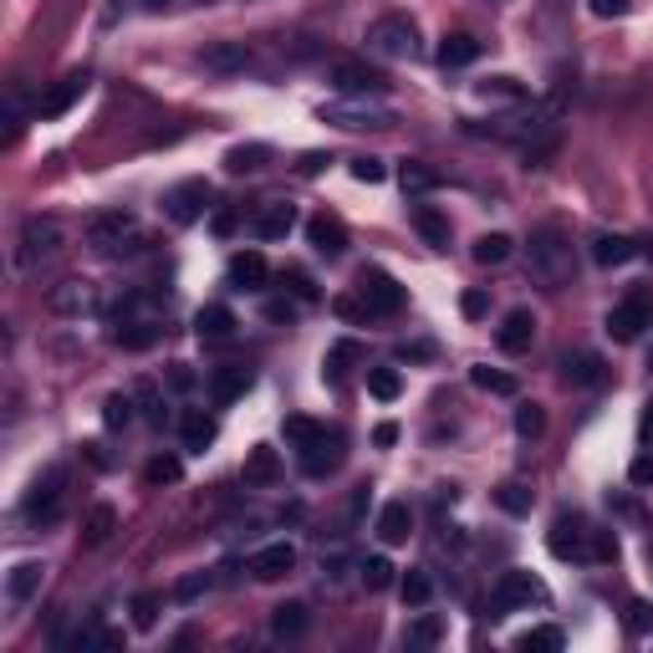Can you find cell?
Masks as SVG:
<instances>
[{
  "label": "cell",
  "instance_id": "cell-20",
  "mask_svg": "<svg viewBox=\"0 0 653 653\" xmlns=\"http://www.w3.org/2000/svg\"><path fill=\"white\" fill-rule=\"evenodd\" d=\"M251 230L261 235V240H286V235L297 230V204H286V200H266L261 210H255Z\"/></svg>",
  "mask_w": 653,
  "mask_h": 653
},
{
  "label": "cell",
  "instance_id": "cell-26",
  "mask_svg": "<svg viewBox=\"0 0 653 653\" xmlns=\"http://www.w3.org/2000/svg\"><path fill=\"white\" fill-rule=\"evenodd\" d=\"M409 531H414V511H409V501H388L384 511H378V541H384V547H403Z\"/></svg>",
  "mask_w": 653,
  "mask_h": 653
},
{
  "label": "cell",
  "instance_id": "cell-44",
  "mask_svg": "<svg viewBox=\"0 0 653 653\" xmlns=\"http://www.w3.org/2000/svg\"><path fill=\"white\" fill-rule=\"evenodd\" d=\"M102 424L108 429H128L134 424V393H113V399L102 403Z\"/></svg>",
  "mask_w": 653,
  "mask_h": 653
},
{
  "label": "cell",
  "instance_id": "cell-25",
  "mask_svg": "<svg viewBox=\"0 0 653 653\" xmlns=\"http://www.w3.org/2000/svg\"><path fill=\"white\" fill-rule=\"evenodd\" d=\"M194 332H200V342H210V348L230 342L235 337V312L230 306H219V302L200 306V312H194Z\"/></svg>",
  "mask_w": 653,
  "mask_h": 653
},
{
  "label": "cell",
  "instance_id": "cell-9",
  "mask_svg": "<svg viewBox=\"0 0 653 653\" xmlns=\"http://www.w3.org/2000/svg\"><path fill=\"white\" fill-rule=\"evenodd\" d=\"M87 246L98 255H123L138 246V219L128 215V210H108V215H98L92 225H87Z\"/></svg>",
  "mask_w": 653,
  "mask_h": 653
},
{
  "label": "cell",
  "instance_id": "cell-12",
  "mask_svg": "<svg viewBox=\"0 0 653 653\" xmlns=\"http://www.w3.org/2000/svg\"><path fill=\"white\" fill-rule=\"evenodd\" d=\"M210 204H215V189L204 185V179H185V185H174L164 194V215L174 225H194V219H204Z\"/></svg>",
  "mask_w": 653,
  "mask_h": 653
},
{
  "label": "cell",
  "instance_id": "cell-47",
  "mask_svg": "<svg viewBox=\"0 0 653 653\" xmlns=\"http://www.w3.org/2000/svg\"><path fill=\"white\" fill-rule=\"evenodd\" d=\"M439 633H444V628H439V618H429V613H424V618H414L409 623V649H435L439 643Z\"/></svg>",
  "mask_w": 653,
  "mask_h": 653
},
{
  "label": "cell",
  "instance_id": "cell-58",
  "mask_svg": "<svg viewBox=\"0 0 653 653\" xmlns=\"http://www.w3.org/2000/svg\"><path fill=\"white\" fill-rule=\"evenodd\" d=\"M460 306H465V317H486L490 297H486V291H465V302H460Z\"/></svg>",
  "mask_w": 653,
  "mask_h": 653
},
{
  "label": "cell",
  "instance_id": "cell-10",
  "mask_svg": "<svg viewBox=\"0 0 653 653\" xmlns=\"http://www.w3.org/2000/svg\"><path fill=\"white\" fill-rule=\"evenodd\" d=\"M357 302H363L368 317H393V312H403V286L388 271H363L357 276Z\"/></svg>",
  "mask_w": 653,
  "mask_h": 653
},
{
  "label": "cell",
  "instance_id": "cell-28",
  "mask_svg": "<svg viewBox=\"0 0 653 653\" xmlns=\"http://www.w3.org/2000/svg\"><path fill=\"white\" fill-rule=\"evenodd\" d=\"M215 435H219V424L204 414V409H189L185 419H179V439H185V450L189 454H204L210 444H215Z\"/></svg>",
  "mask_w": 653,
  "mask_h": 653
},
{
  "label": "cell",
  "instance_id": "cell-21",
  "mask_svg": "<svg viewBox=\"0 0 653 653\" xmlns=\"http://www.w3.org/2000/svg\"><path fill=\"white\" fill-rule=\"evenodd\" d=\"M200 67L219 72V77H235V72L251 67V47H246V41H215V47L200 51Z\"/></svg>",
  "mask_w": 653,
  "mask_h": 653
},
{
  "label": "cell",
  "instance_id": "cell-56",
  "mask_svg": "<svg viewBox=\"0 0 653 653\" xmlns=\"http://www.w3.org/2000/svg\"><path fill=\"white\" fill-rule=\"evenodd\" d=\"M587 5H592V16H603V21H623L633 11V0H587Z\"/></svg>",
  "mask_w": 653,
  "mask_h": 653
},
{
  "label": "cell",
  "instance_id": "cell-51",
  "mask_svg": "<svg viewBox=\"0 0 653 653\" xmlns=\"http://www.w3.org/2000/svg\"><path fill=\"white\" fill-rule=\"evenodd\" d=\"M159 607H164L159 592H138L134 598V628H153V623H159Z\"/></svg>",
  "mask_w": 653,
  "mask_h": 653
},
{
  "label": "cell",
  "instance_id": "cell-27",
  "mask_svg": "<svg viewBox=\"0 0 653 653\" xmlns=\"http://www.w3.org/2000/svg\"><path fill=\"white\" fill-rule=\"evenodd\" d=\"M633 255H643V240H633V235H598L592 240V261L598 266H628Z\"/></svg>",
  "mask_w": 653,
  "mask_h": 653
},
{
  "label": "cell",
  "instance_id": "cell-41",
  "mask_svg": "<svg viewBox=\"0 0 653 653\" xmlns=\"http://www.w3.org/2000/svg\"><path fill=\"white\" fill-rule=\"evenodd\" d=\"M469 255H475L480 266H501L505 255H511V235H501V230H495V235H480V240H475V251H469Z\"/></svg>",
  "mask_w": 653,
  "mask_h": 653
},
{
  "label": "cell",
  "instance_id": "cell-63",
  "mask_svg": "<svg viewBox=\"0 0 653 653\" xmlns=\"http://www.w3.org/2000/svg\"><path fill=\"white\" fill-rule=\"evenodd\" d=\"M210 582H215V577H189V582H179V598H200Z\"/></svg>",
  "mask_w": 653,
  "mask_h": 653
},
{
  "label": "cell",
  "instance_id": "cell-19",
  "mask_svg": "<svg viewBox=\"0 0 653 653\" xmlns=\"http://www.w3.org/2000/svg\"><path fill=\"white\" fill-rule=\"evenodd\" d=\"M306 240H312V251L327 255V261H337V255L348 251V225L337 215H312L306 219Z\"/></svg>",
  "mask_w": 653,
  "mask_h": 653
},
{
  "label": "cell",
  "instance_id": "cell-6",
  "mask_svg": "<svg viewBox=\"0 0 653 653\" xmlns=\"http://www.w3.org/2000/svg\"><path fill=\"white\" fill-rule=\"evenodd\" d=\"M322 123L348 128V134H363V128H393L399 117L378 98H337V102H322Z\"/></svg>",
  "mask_w": 653,
  "mask_h": 653
},
{
  "label": "cell",
  "instance_id": "cell-40",
  "mask_svg": "<svg viewBox=\"0 0 653 653\" xmlns=\"http://www.w3.org/2000/svg\"><path fill=\"white\" fill-rule=\"evenodd\" d=\"M516 649H541V653H556V649H567V633L562 628H526V633L516 638Z\"/></svg>",
  "mask_w": 653,
  "mask_h": 653
},
{
  "label": "cell",
  "instance_id": "cell-48",
  "mask_svg": "<svg viewBox=\"0 0 653 653\" xmlns=\"http://www.w3.org/2000/svg\"><path fill=\"white\" fill-rule=\"evenodd\" d=\"M541 429H547V409H541V403H520V409H516V435L520 439H537Z\"/></svg>",
  "mask_w": 653,
  "mask_h": 653
},
{
  "label": "cell",
  "instance_id": "cell-17",
  "mask_svg": "<svg viewBox=\"0 0 653 653\" xmlns=\"http://www.w3.org/2000/svg\"><path fill=\"white\" fill-rule=\"evenodd\" d=\"M255 384V373L246 363H225V368L210 373V403L215 409H230L235 399H246V388Z\"/></svg>",
  "mask_w": 653,
  "mask_h": 653
},
{
  "label": "cell",
  "instance_id": "cell-55",
  "mask_svg": "<svg viewBox=\"0 0 653 653\" xmlns=\"http://www.w3.org/2000/svg\"><path fill=\"white\" fill-rule=\"evenodd\" d=\"M384 159H373V153H357L352 159V179H363V185H384Z\"/></svg>",
  "mask_w": 653,
  "mask_h": 653
},
{
  "label": "cell",
  "instance_id": "cell-59",
  "mask_svg": "<svg viewBox=\"0 0 653 653\" xmlns=\"http://www.w3.org/2000/svg\"><path fill=\"white\" fill-rule=\"evenodd\" d=\"M138 399H143V409H149V419H153V424H164V403H159V393H153L149 384L138 388Z\"/></svg>",
  "mask_w": 653,
  "mask_h": 653
},
{
  "label": "cell",
  "instance_id": "cell-34",
  "mask_svg": "<svg viewBox=\"0 0 653 653\" xmlns=\"http://www.w3.org/2000/svg\"><path fill=\"white\" fill-rule=\"evenodd\" d=\"M399 598H403V607H429V598H435V582H429V572H403V582H399Z\"/></svg>",
  "mask_w": 653,
  "mask_h": 653
},
{
  "label": "cell",
  "instance_id": "cell-13",
  "mask_svg": "<svg viewBox=\"0 0 653 653\" xmlns=\"http://www.w3.org/2000/svg\"><path fill=\"white\" fill-rule=\"evenodd\" d=\"M87 87H92V72H67V77H56L47 98L36 102V123H56L62 113H72V108L87 98Z\"/></svg>",
  "mask_w": 653,
  "mask_h": 653
},
{
  "label": "cell",
  "instance_id": "cell-3",
  "mask_svg": "<svg viewBox=\"0 0 653 653\" xmlns=\"http://www.w3.org/2000/svg\"><path fill=\"white\" fill-rule=\"evenodd\" d=\"M547 547H552V556H562V562H587V567H598V562H613V556H618L613 531L592 526L587 516H556Z\"/></svg>",
  "mask_w": 653,
  "mask_h": 653
},
{
  "label": "cell",
  "instance_id": "cell-2",
  "mask_svg": "<svg viewBox=\"0 0 653 653\" xmlns=\"http://www.w3.org/2000/svg\"><path fill=\"white\" fill-rule=\"evenodd\" d=\"M281 429H286V439H291V450H297V465H302L306 480H327V475L342 469V460H348V439L337 435V429L312 424V419H302V414H291Z\"/></svg>",
  "mask_w": 653,
  "mask_h": 653
},
{
  "label": "cell",
  "instance_id": "cell-52",
  "mask_svg": "<svg viewBox=\"0 0 653 653\" xmlns=\"http://www.w3.org/2000/svg\"><path fill=\"white\" fill-rule=\"evenodd\" d=\"M189 5H210V0H128V11H143V16H164V11H189Z\"/></svg>",
  "mask_w": 653,
  "mask_h": 653
},
{
  "label": "cell",
  "instance_id": "cell-15",
  "mask_svg": "<svg viewBox=\"0 0 653 653\" xmlns=\"http://www.w3.org/2000/svg\"><path fill=\"white\" fill-rule=\"evenodd\" d=\"M47 306L56 312V317H87V312H98V291H92V281H62V286H51V297Z\"/></svg>",
  "mask_w": 653,
  "mask_h": 653
},
{
  "label": "cell",
  "instance_id": "cell-64",
  "mask_svg": "<svg viewBox=\"0 0 653 653\" xmlns=\"http://www.w3.org/2000/svg\"><path fill=\"white\" fill-rule=\"evenodd\" d=\"M215 230H219V235L235 230V215H230V210H219V215H215Z\"/></svg>",
  "mask_w": 653,
  "mask_h": 653
},
{
  "label": "cell",
  "instance_id": "cell-39",
  "mask_svg": "<svg viewBox=\"0 0 653 653\" xmlns=\"http://www.w3.org/2000/svg\"><path fill=\"white\" fill-rule=\"evenodd\" d=\"M113 526H117L113 505H92V516H87V526H83V541L87 547H102V541L113 537Z\"/></svg>",
  "mask_w": 653,
  "mask_h": 653
},
{
  "label": "cell",
  "instance_id": "cell-16",
  "mask_svg": "<svg viewBox=\"0 0 653 653\" xmlns=\"http://www.w3.org/2000/svg\"><path fill=\"white\" fill-rule=\"evenodd\" d=\"M266 281H271V266L261 251L230 255V266H225V286L230 291H266Z\"/></svg>",
  "mask_w": 653,
  "mask_h": 653
},
{
  "label": "cell",
  "instance_id": "cell-43",
  "mask_svg": "<svg viewBox=\"0 0 653 653\" xmlns=\"http://www.w3.org/2000/svg\"><path fill=\"white\" fill-rule=\"evenodd\" d=\"M357 582L368 587V592H384V587L393 582V562H388V556H368V562L357 567Z\"/></svg>",
  "mask_w": 653,
  "mask_h": 653
},
{
  "label": "cell",
  "instance_id": "cell-62",
  "mask_svg": "<svg viewBox=\"0 0 653 653\" xmlns=\"http://www.w3.org/2000/svg\"><path fill=\"white\" fill-rule=\"evenodd\" d=\"M266 317L271 322H291V317H297V306H291V302H266Z\"/></svg>",
  "mask_w": 653,
  "mask_h": 653
},
{
  "label": "cell",
  "instance_id": "cell-22",
  "mask_svg": "<svg viewBox=\"0 0 653 653\" xmlns=\"http://www.w3.org/2000/svg\"><path fill=\"white\" fill-rule=\"evenodd\" d=\"M240 480H246V490H271L276 480H281V454L271 450V444H255V450L246 454Z\"/></svg>",
  "mask_w": 653,
  "mask_h": 653
},
{
  "label": "cell",
  "instance_id": "cell-35",
  "mask_svg": "<svg viewBox=\"0 0 653 653\" xmlns=\"http://www.w3.org/2000/svg\"><path fill=\"white\" fill-rule=\"evenodd\" d=\"M306 623H312V618H306L302 603H281L276 613H271V633H276V638H302Z\"/></svg>",
  "mask_w": 653,
  "mask_h": 653
},
{
  "label": "cell",
  "instance_id": "cell-4",
  "mask_svg": "<svg viewBox=\"0 0 653 653\" xmlns=\"http://www.w3.org/2000/svg\"><path fill=\"white\" fill-rule=\"evenodd\" d=\"M363 41H368V51L373 56H384V62H409V56H419V26H414L409 16H399V11L373 21Z\"/></svg>",
  "mask_w": 653,
  "mask_h": 653
},
{
  "label": "cell",
  "instance_id": "cell-38",
  "mask_svg": "<svg viewBox=\"0 0 653 653\" xmlns=\"http://www.w3.org/2000/svg\"><path fill=\"white\" fill-rule=\"evenodd\" d=\"M469 384L480 388V393H501V399H511V393H516V378H511V373H501V368H486V363H480V368H469Z\"/></svg>",
  "mask_w": 653,
  "mask_h": 653
},
{
  "label": "cell",
  "instance_id": "cell-29",
  "mask_svg": "<svg viewBox=\"0 0 653 653\" xmlns=\"http://www.w3.org/2000/svg\"><path fill=\"white\" fill-rule=\"evenodd\" d=\"M562 373H567V384H577V388H598L607 378L598 352H567V357H562Z\"/></svg>",
  "mask_w": 653,
  "mask_h": 653
},
{
  "label": "cell",
  "instance_id": "cell-32",
  "mask_svg": "<svg viewBox=\"0 0 653 653\" xmlns=\"http://www.w3.org/2000/svg\"><path fill=\"white\" fill-rule=\"evenodd\" d=\"M480 56V41L469 32H454V36H444V47H439V67L444 72H454V67H469Z\"/></svg>",
  "mask_w": 653,
  "mask_h": 653
},
{
  "label": "cell",
  "instance_id": "cell-45",
  "mask_svg": "<svg viewBox=\"0 0 653 653\" xmlns=\"http://www.w3.org/2000/svg\"><path fill=\"white\" fill-rule=\"evenodd\" d=\"M179 475H185V465H179L174 454H159V460H149V465H143V480H149V486H174Z\"/></svg>",
  "mask_w": 653,
  "mask_h": 653
},
{
  "label": "cell",
  "instance_id": "cell-7",
  "mask_svg": "<svg viewBox=\"0 0 653 653\" xmlns=\"http://www.w3.org/2000/svg\"><path fill=\"white\" fill-rule=\"evenodd\" d=\"M541 603H547V582H541L537 572H501V582H495V592H490L495 618L520 613V607H541Z\"/></svg>",
  "mask_w": 653,
  "mask_h": 653
},
{
  "label": "cell",
  "instance_id": "cell-31",
  "mask_svg": "<svg viewBox=\"0 0 653 653\" xmlns=\"http://www.w3.org/2000/svg\"><path fill=\"white\" fill-rule=\"evenodd\" d=\"M414 230H419L435 251H450V219L439 215L435 204H414Z\"/></svg>",
  "mask_w": 653,
  "mask_h": 653
},
{
  "label": "cell",
  "instance_id": "cell-30",
  "mask_svg": "<svg viewBox=\"0 0 653 653\" xmlns=\"http://www.w3.org/2000/svg\"><path fill=\"white\" fill-rule=\"evenodd\" d=\"M159 332H164V327H159V322H138V317H117V327H113V342L117 348H153V342H159Z\"/></svg>",
  "mask_w": 653,
  "mask_h": 653
},
{
  "label": "cell",
  "instance_id": "cell-49",
  "mask_svg": "<svg viewBox=\"0 0 653 653\" xmlns=\"http://www.w3.org/2000/svg\"><path fill=\"white\" fill-rule=\"evenodd\" d=\"M26 128V102H21V87L5 92V143H16V134Z\"/></svg>",
  "mask_w": 653,
  "mask_h": 653
},
{
  "label": "cell",
  "instance_id": "cell-33",
  "mask_svg": "<svg viewBox=\"0 0 653 653\" xmlns=\"http://www.w3.org/2000/svg\"><path fill=\"white\" fill-rule=\"evenodd\" d=\"M271 164V143H235L225 153V174H255V168Z\"/></svg>",
  "mask_w": 653,
  "mask_h": 653
},
{
  "label": "cell",
  "instance_id": "cell-37",
  "mask_svg": "<svg viewBox=\"0 0 653 653\" xmlns=\"http://www.w3.org/2000/svg\"><path fill=\"white\" fill-rule=\"evenodd\" d=\"M67 649H123V633H113V628H98V623H87V628H77V633L67 638Z\"/></svg>",
  "mask_w": 653,
  "mask_h": 653
},
{
  "label": "cell",
  "instance_id": "cell-11",
  "mask_svg": "<svg viewBox=\"0 0 653 653\" xmlns=\"http://www.w3.org/2000/svg\"><path fill=\"white\" fill-rule=\"evenodd\" d=\"M332 87L342 92V98H384L393 83H388L384 67H368V62H337Z\"/></svg>",
  "mask_w": 653,
  "mask_h": 653
},
{
  "label": "cell",
  "instance_id": "cell-53",
  "mask_svg": "<svg viewBox=\"0 0 653 653\" xmlns=\"http://www.w3.org/2000/svg\"><path fill=\"white\" fill-rule=\"evenodd\" d=\"M495 501H501L505 511H511V516H526V511H531V490H526V486H516V480H511V486H501V490H495Z\"/></svg>",
  "mask_w": 653,
  "mask_h": 653
},
{
  "label": "cell",
  "instance_id": "cell-54",
  "mask_svg": "<svg viewBox=\"0 0 653 653\" xmlns=\"http://www.w3.org/2000/svg\"><path fill=\"white\" fill-rule=\"evenodd\" d=\"M628 633L633 638H643V633H653V603H643V598H633V603H628Z\"/></svg>",
  "mask_w": 653,
  "mask_h": 653
},
{
  "label": "cell",
  "instance_id": "cell-5",
  "mask_svg": "<svg viewBox=\"0 0 653 653\" xmlns=\"http://www.w3.org/2000/svg\"><path fill=\"white\" fill-rule=\"evenodd\" d=\"M67 469L62 465H47L41 475L32 480V490H26V501H21V516L32 520V526H56V516H62V501H67Z\"/></svg>",
  "mask_w": 653,
  "mask_h": 653
},
{
  "label": "cell",
  "instance_id": "cell-14",
  "mask_svg": "<svg viewBox=\"0 0 653 653\" xmlns=\"http://www.w3.org/2000/svg\"><path fill=\"white\" fill-rule=\"evenodd\" d=\"M649 322H653L649 297H643V291H633V297H623V302L607 312V337H613V342H638Z\"/></svg>",
  "mask_w": 653,
  "mask_h": 653
},
{
  "label": "cell",
  "instance_id": "cell-8",
  "mask_svg": "<svg viewBox=\"0 0 653 653\" xmlns=\"http://www.w3.org/2000/svg\"><path fill=\"white\" fill-rule=\"evenodd\" d=\"M56 246H62V225H56L51 215H32L26 225H21V235H16V266L21 271L41 266V261L56 255Z\"/></svg>",
  "mask_w": 653,
  "mask_h": 653
},
{
  "label": "cell",
  "instance_id": "cell-1",
  "mask_svg": "<svg viewBox=\"0 0 653 653\" xmlns=\"http://www.w3.org/2000/svg\"><path fill=\"white\" fill-rule=\"evenodd\" d=\"M526 271L547 291H567L572 276H577V246H572L567 225L547 219V225L531 230V240H526Z\"/></svg>",
  "mask_w": 653,
  "mask_h": 653
},
{
  "label": "cell",
  "instance_id": "cell-57",
  "mask_svg": "<svg viewBox=\"0 0 653 653\" xmlns=\"http://www.w3.org/2000/svg\"><path fill=\"white\" fill-rule=\"evenodd\" d=\"M168 388H179V393H189V388H194V373H189V363H168Z\"/></svg>",
  "mask_w": 653,
  "mask_h": 653
},
{
  "label": "cell",
  "instance_id": "cell-61",
  "mask_svg": "<svg viewBox=\"0 0 653 653\" xmlns=\"http://www.w3.org/2000/svg\"><path fill=\"white\" fill-rule=\"evenodd\" d=\"M653 480V454L643 450V460H633V486H649Z\"/></svg>",
  "mask_w": 653,
  "mask_h": 653
},
{
  "label": "cell",
  "instance_id": "cell-23",
  "mask_svg": "<svg viewBox=\"0 0 653 653\" xmlns=\"http://www.w3.org/2000/svg\"><path fill=\"white\" fill-rule=\"evenodd\" d=\"M531 342H537V317H531L526 306H516V312H505L501 332H495V348H501V352H511V357H516V352H526V348H531Z\"/></svg>",
  "mask_w": 653,
  "mask_h": 653
},
{
  "label": "cell",
  "instance_id": "cell-46",
  "mask_svg": "<svg viewBox=\"0 0 653 653\" xmlns=\"http://www.w3.org/2000/svg\"><path fill=\"white\" fill-rule=\"evenodd\" d=\"M480 98H495V102H526V87L516 83V77H490V83H480Z\"/></svg>",
  "mask_w": 653,
  "mask_h": 653
},
{
  "label": "cell",
  "instance_id": "cell-36",
  "mask_svg": "<svg viewBox=\"0 0 653 653\" xmlns=\"http://www.w3.org/2000/svg\"><path fill=\"white\" fill-rule=\"evenodd\" d=\"M357 357H363V348H357V342H337V348L327 352V363H322V378H327V384H342Z\"/></svg>",
  "mask_w": 653,
  "mask_h": 653
},
{
  "label": "cell",
  "instance_id": "cell-60",
  "mask_svg": "<svg viewBox=\"0 0 653 653\" xmlns=\"http://www.w3.org/2000/svg\"><path fill=\"white\" fill-rule=\"evenodd\" d=\"M638 444L653 454V399H649V409H643V424H638Z\"/></svg>",
  "mask_w": 653,
  "mask_h": 653
},
{
  "label": "cell",
  "instance_id": "cell-18",
  "mask_svg": "<svg viewBox=\"0 0 653 653\" xmlns=\"http://www.w3.org/2000/svg\"><path fill=\"white\" fill-rule=\"evenodd\" d=\"M291 567H297V547H291V541H271V547H261V552L251 556L255 582H281Z\"/></svg>",
  "mask_w": 653,
  "mask_h": 653
},
{
  "label": "cell",
  "instance_id": "cell-24",
  "mask_svg": "<svg viewBox=\"0 0 653 653\" xmlns=\"http://www.w3.org/2000/svg\"><path fill=\"white\" fill-rule=\"evenodd\" d=\"M41 577H47V567H41V562H16V567L5 572V603L26 607L36 592H41Z\"/></svg>",
  "mask_w": 653,
  "mask_h": 653
},
{
  "label": "cell",
  "instance_id": "cell-42",
  "mask_svg": "<svg viewBox=\"0 0 653 653\" xmlns=\"http://www.w3.org/2000/svg\"><path fill=\"white\" fill-rule=\"evenodd\" d=\"M368 393H373L378 403H393V399L403 393V378H399L393 368H368Z\"/></svg>",
  "mask_w": 653,
  "mask_h": 653
},
{
  "label": "cell",
  "instance_id": "cell-50",
  "mask_svg": "<svg viewBox=\"0 0 653 653\" xmlns=\"http://www.w3.org/2000/svg\"><path fill=\"white\" fill-rule=\"evenodd\" d=\"M435 185H439V174H435V168H424V164H403V189H409V194H429Z\"/></svg>",
  "mask_w": 653,
  "mask_h": 653
}]
</instances>
